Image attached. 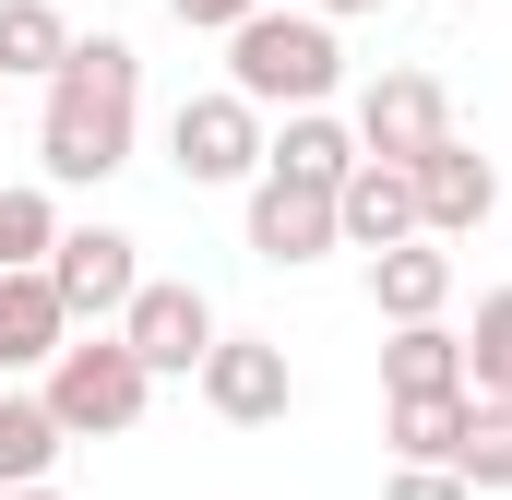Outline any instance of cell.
<instances>
[{
  "label": "cell",
  "mask_w": 512,
  "mask_h": 500,
  "mask_svg": "<svg viewBox=\"0 0 512 500\" xmlns=\"http://www.w3.org/2000/svg\"><path fill=\"white\" fill-rule=\"evenodd\" d=\"M131 131H143V60L131 36H72L60 72H48V108H36V167L60 191H96L131 167Z\"/></svg>",
  "instance_id": "1"
},
{
  "label": "cell",
  "mask_w": 512,
  "mask_h": 500,
  "mask_svg": "<svg viewBox=\"0 0 512 500\" xmlns=\"http://www.w3.org/2000/svg\"><path fill=\"white\" fill-rule=\"evenodd\" d=\"M227 84L251 96V108H322L334 84H346V48H334V24L322 12H239L227 24Z\"/></svg>",
  "instance_id": "2"
},
{
  "label": "cell",
  "mask_w": 512,
  "mask_h": 500,
  "mask_svg": "<svg viewBox=\"0 0 512 500\" xmlns=\"http://www.w3.org/2000/svg\"><path fill=\"white\" fill-rule=\"evenodd\" d=\"M143 405H155V370L120 346V322H72L60 358H48V417H60L72 441H131Z\"/></svg>",
  "instance_id": "3"
},
{
  "label": "cell",
  "mask_w": 512,
  "mask_h": 500,
  "mask_svg": "<svg viewBox=\"0 0 512 500\" xmlns=\"http://www.w3.org/2000/svg\"><path fill=\"white\" fill-rule=\"evenodd\" d=\"M262 108L239 84H203V96H179V120H167V167L191 179V191H251L262 179Z\"/></svg>",
  "instance_id": "4"
},
{
  "label": "cell",
  "mask_w": 512,
  "mask_h": 500,
  "mask_svg": "<svg viewBox=\"0 0 512 500\" xmlns=\"http://www.w3.org/2000/svg\"><path fill=\"white\" fill-rule=\"evenodd\" d=\"M215 334H227V322H215V298H203V286H167V274H143V286H131V310H120V346H131L155 381H191Z\"/></svg>",
  "instance_id": "5"
},
{
  "label": "cell",
  "mask_w": 512,
  "mask_h": 500,
  "mask_svg": "<svg viewBox=\"0 0 512 500\" xmlns=\"http://www.w3.org/2000/svg\"><path fill=\"white\" fill-rule=\"evenodd\" d=\"M191 381H203V405H215L227 429H274V417L298 405V370H286V346H274V334H215Z\"/></svg>",
  "instance_id": "6"
},
{
  "label": "cell",
  "mask_w": 512,
  "mask_h": 500,
  "mask_svg": "<svg viewBox=\"0 0 512 500\" xmlns=\"http://www.w3.org/2000/svg\"><path fill=\"white\" fill-rule=\"evenodd\" d=\"M48 286H60V310H72V322H120L131 286H143V239H120V227H60Z\"/></svg>",
  "instance_id": "7"
},
{
  "label": "cell",
  "mask_w": 512,
  "mask_h": 500,
  "mask_svg": "<svg viewBox=\"0 0 512 500\" xmlns=\"http://www.w3.org/2000/svg\"><path fill=\"white\" fill-rule=\"evenodd\" d=\"M251 250L274 262V274H298V262L346 250V227H334V191H310V179L262 167V179H251Z\"/></svg>",
  "instance_id": "8"
},
{
  "label": "cell",
  "mask_w": 512,
  "mask_h": 500,
  "mask_svg": "<svg viewBox=\"0 0 512 500\" xmlns=\"http://www.w3.org/2000/svg\"><path fill=\"white\" fill-rule=\"evenodd\" d=\"M346 131H358V155H393V167H417V155L453 131V96H441L429 72H382V84L358 96V120H346Z\"/></svg>",
  "instance_id": "9"
},
{
  "label": "cell",
  "mask_w": 512,
  "mask_h": 500,
  "mask_svg": "<svg viewBox=\"0 0 512 500\" xmlns=\"http://www.w3.org/2000/svg\"><path fill=\"white\" fill-rule=\"evenodd\" d=\"M405 179H417V227H429V239H477V227H489V203H501L489 155H465L453 131H441V143H429Z\"/></svg>",
  "instance_id": "10"
},
{
  "label": "cell",
  "mask_w": 512,
  "mask_h": 500,
  "mask_svg": "<svg viewBox=\"0 0 512 500\" xmlns=\"http://www.w3.org/2000/svg\"><path fill=\"white\" fill-rule=\"evenodd\" d=\"M370 310H382V322H441V310H453V250L429 239V227L370 250Z\"/></svg>",
  "instance_id": "11"
},
{
  "label": "cell",
  "mask_w": 512,
  "mask_h": 500,
  "mask_svg": "<svg viewBox=\"0 0 512 500\" xmlns=\"http://www.w3.org/2000/svg\"><path fill=\"white\" fill-rule=\"evenodd\" d=\"M334 227H346V250L417 239V179H405L393 155H358V167H346V191H334Z\"/></svg>",
  "instance_id": "12"
},
{
  "label": "cell",
  "mask_w": 512,
  "mask_h": 500,
  "mask_svg": "<svg viewBox=\"0 0 512 500\" xmlns=\"http://www.w3.org/2000/svg\"><path fill=\"white\" fill-rule=\"evenodd\" d=\"M60 334H72V310H60V286H48V262H12V274H0V381L48 370Z\"/></svg>",
  "instance_id": "13"
},
{
  "label": "cell",
  "mask_w": 512,
  "mask_h": 500,
  "mask_svg": "<svg viewBox=\"0 0 512 500\" xmlns=\"http://www.w3.org/2000/svg\"><path fill=\"white\" fill-rule=\"evenodd\" d=\"M262 167H286V179H310V191H346V167H358V131L334 120V108H286V131L262 143Z\"/></svg>",
  "instance_id": "14"
},
{
  "label": "cell",
  "mask_w": 512,
  "mask_h": 500,
  "mask_svg": "<svg viewBox=\"0 0 512 500\" xmlns=\"http://www.w3.org/2000/svg\"><path fill=\"white\" fill-rule=\"evenodd\" d=\"M382 393H465V334H441V322H393Z\"/></svg>",
  "instance_id": "15"
},
{
  "label": "cell",
  "mask_w": 512,
  "mask_h": 500,
  "mask_svg": "<svg viewBox=\"0 0 512 500\" xmlns=\"http://www.w3.org/2000/svg\"><path fill=\"white\" fill-rule=\"evenodd\" d=\"M60 417H48V393H0V489H36L48 465H60Z\"/></svg>",
  "instance_id": "16"
},
{
  "label": "cell",
  "mask_w": 512,
  "mask_h": 500,
  "mask_svg": "<svg viewBox=\"0 0 512 500\" xmlns=\"http://www.w3.org/2000/svg\"><path fill=\"white\" fill-rule=\"evenodd\" d=\"M465 417H477V393H393V453L405 465H453Z\"/></svg>",
  "instance_id": "17"
},
{
  "label": "cell",
  "mask_w": 512,
  "mask_h": 500,
  "mask_svg": "<svg viewBox=\"0 0 512 500\" xmlns=\"http://www.w3.org/2000/svg\"><path fill=\"white\" fill-rule=\"evenodd\" d=\"M60 48H72V24L48 0H0V84L12 72H60Z\"/></svg>",
  "instance_id": "18"
},
{
  "label": "cell",
  "mask_w": 512,
  "mask_h": 500,
  "mask_svg": "<svg viewBox=\"0 0 512 500\" xmlns=\"http://www.w3.org/2000/svg\"><path fill=\"white\" fill-rule=\"evenodd\" d=\"M465 393L512 405V286H489V298H477V334H465Z\"/></svg>",
  "instance_id": "19"
},
{
  "label": "cell",
  "mask_w": 512,
  "mask_h": 500,
  "mask_svg": "<svg viewBox=\"0 0 512 500\" xmlns=\"http://www.w3.org/2000/svg\"><path fill=\"white\" fill-rule=\"evenodd\" d=\"M453 477H465V489H512V405L477 393V417H465V441H453Z\"/></svg>",
  "instance_id": "20"
},
{
  "label": "cell",
  "mask_w": 512,
  "mask_h": 500,
  "mask_svg": "<svg viewBox=\"0 0 512 500\" xmlns=\"http://www.w3.org/2000/svg\"><path fill=\"white\" fill-rule=\"evenodd\" d=\"M48 250H60V203H48L36 179L0 191V274H12V262H48Z\"/></svg>",
  "instance_id": "21"
},
{
  "label": "cell",
  "mask_w": 512,
  "mask_h": 500,
  "mask_svg": "<svg viewBox=\"0 0 512 500\" xmlns=\"http://www.w3.org/2000/svg\"><path fill=\"white\" fill-rule=\"evenodd\" d=\"M393 500H477L453 465H393Z\"/></svg>",
  "instance_id": "22"
},
{
  "label": "cell",
  "mask_w": 512,
  "mask_h": 500,
  "mask_svg": "<svg viewBox=\"0 0 512 500\" xmlns=\"http://www.w3.org/2000/svg\"><path fill=\"white\" fill-rule=\"evenodd\" d=\"M167 12H179V24H203V36H227L239 12H262V0H167Z\"/></svg>",
  "instance_id": "23"
},
{
  "label": "cell",
  "mask_w": 512,
  "mask_h": 500,
  "mask_svg": "<svg viewBox=\"0 0 512 500\" xmlns=\"http://www.w3.org/2000/svg\"><path fill=\"white\" fill-rule=\"evenodd\" d=\"M310 12H322V24H346V12H370V0H310Z\"/></svg>",
  "instance_id": "24"
},
{
  "label": "cell",
  "mask_w": 512,
  "mask_h": 500,
  "mask_svg": "<svg viewBox=\"0 0 512 500\" xmlns=\"http://www.w3.org/2000/svg\"><path fill=\"white\" fill-rule=\"evenodd\" d=\"M0 500H60V489H48V477H36V489H0Z\"/></svg>",
  "instance_id": "25"
},
{
  "label": "cell",
  "mask_w": 512,
  "mask_h": 500,
  "mask_svg": "<svg viewBox=\"0 0 512 500\" xmlns=\"http://www.w3.org/2000/svg\"><path fill=\"white\" fill-rule=\"evenodd\" d=\"M429 12H441V0H429Z\"/></svg>",
  "instance_id": "26"
}]
</instances>
